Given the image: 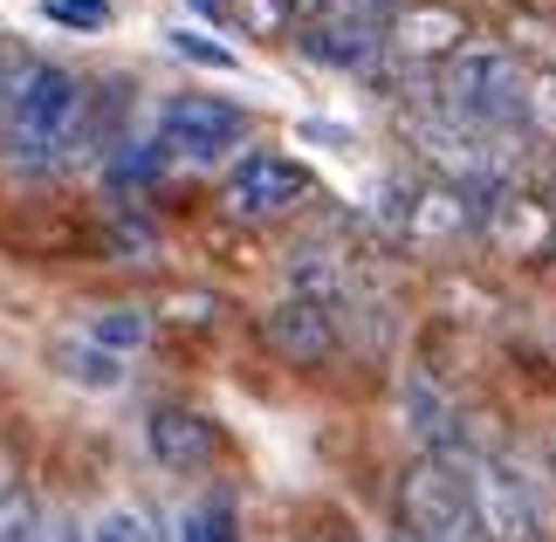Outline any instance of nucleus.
Instances as JSON below:
<instances>
[{
	"instance_id": "f257e3e1",
	"label": "nucleus",
	"mask_w": 556,
	"mask_h": 542,
	"mask_svg": "<svg viewBox=\"0 0 556 542\" xmlns=\"http://www.w3.org/2000/svg\"><path fill=\"white\" fill-rule=\"evenodd\" d=\"M90 138V97L62 62H21L0 83V151L14 172H62Z\"/></svg>"
},
{
	"instance_id": "f03ea898",
	"label": "nucleus",
	"mask_w": 556,
	"mask_h": 542,
	"mask_svg": "<svg viewBox=\"0 0 556 542\" xmlns=\"http://www.w3.org/2000/svg\"><path fill=\"white\" fill-rule=\"evenodd\" d=\"M433 103L454 124H467V131L481 138H502L516 131L522 111H529V83H522V62L502 49V41H467V49L440 70L433 83Z\"/></svg>"
},
{
	"instance_id": "7ed1b4c3",
	"label": "nucleus",
	"mask_w": 556,
	"mask_h": 542,
	"mask_svg": "<svg viewBox=\"0 0 556 542\" xmlns=\"http://www.w3.org/2000/svg\"><path fill=\"white\" fill-rule=\"evenodd\" d=\"M399 0H295V49L324 70L365 76L392 55Z\"/></svg>"
},
{
	"instance_id": "20e7f679",
	"label": "nucleus",
	"mask_w": 556,
	"mask_h": 542,
	"mask_svg": "<svg viewBox=\"0 0 556 542\" xmlns=\"http://www.w3.org/2000/svg\"><path fill=\"white\" fill-rule=\"evenodd\" d=\"M399 535L405 542H488L460 461L419 453V461L399 474Z\"/></svg>"
},
{
	"instance_id": "39448f33",
	"label": "nucleus",
	"mask_w": 556,
	"mask_h": 542,
	"mask_svg": "<svg viewBox=\"0 0 556 542\" xmlns=\"http://www.w3.org/2000/svg\"><path fill=\"white\" fill-rule=\"evenodd\" d=\"M467 488L481 508V535L488 542H543L549 529V494L536 481V467L516 453H467Z\"/></svg>"
},
{
	"instance_id": "423d86ee",
	"label": "nucleus",
	"mask_w": 556,
	"mask_h": 542,
	"mask_svg": "<svg viewBox=\"0 0 556 542\" xmlns=\"http://www.w3.org/2000/svg\"><path fill=\"white\" fill-rule=\"evenodd\" d=\"M248 138V111L241 103H227V97H173L159 111V144H165V159H186V165H213V159H227V151H241Z\"/></svg>"
},
{
	"instance_id": "0eeeda50",
	"label": "nucleus",
	"mask_w": 556,
	"mask_h": 542,
	"mask_svg": "<svg viewBox=\"0 0 556 542\" xmlns=\"http://www.w3.org/2000/svg\"><path fill=\"white\" fill-rule=\"evenodd\" d=\"M303 200H309V172L295 159H282V151H248L220 186V206L233 220H282Z\"/></svg>"
},
{
	"instance_id": "6e6552de",
	"label": "nucleus",
	"mask_w": 556,
	"mask_h": 542,
	"mask_svg": "<svg viewBox=\"0 0 556 542\" xmlns=\"http://www.w3.org/2000/svg\"><path fill=\"white\" fill-rule=\"evenodd\" d=\"M144 453H152L165 474H206L213 453H220V432L192 405H152L144 412Z\"/></svg>"
},
{
	"instance_id": "1a4fd4ad",
	"label": "nucleus",
	"mask_w": 556,
	"mask_h": 542,
	"mask_svg": "<svg viewBox=\"0 0 556 542\" xmlns=\"http://www.w3.org/2000/svg\"><path fill=\"white\" fill-rule=\"evenodd\" d=\"M262 337H268V351L289 357V364H324L337 351V310H330V302H316V295H295L289 289L262 316Z\"/></svg>"
},
{
	"instance_id": "9d476101",
	"label": "nucleus",
	"mask_w": 556,
	"mask_h": 542,
	"mask_svg": "<svg viewBox=\"0 0 556 542\" xmlns=\"http://www.w3.org/2000/svg\"><path fill=\"white\" fill-rule=\"evenodd\" d=\"M467 49V14L446 8V0H413V8H399L392 21V55L399 62H419V70H446Z\"/></svg>"
},
{
	"instance_id": "9b49d317",
	"label": "nucleus",
	"mask_w": 556,
	"mask_h": 542,
	"mask_svg": "<svg viewBox=\"0 0 556 542\" xmlns=\"http://www.w3.org/2000/svg\"><path fill=\"white\" fill-rule=\"evenodd\" d=\"M405 426L426 440V453H446V461H460L454 440H460V419H454V405H446L440 385H426L419 371L405 378Z\"/></svg>"
},
{
	"instance_id": "f8f14e48",
	"label": "nucleus",
	"mask_w": 556,
	"mask_h": 542,
	"mask_svg": "<svg viewBox=\"0 0 556 542\" xmlns=\"http://www.w3.org/2000/svg\"><path fill=\"white\" fill-rule=\"evenodd\" d=\"M173 542H241V508H233L227 488H206L192 494L173 522Z\"/></svg>"
},
{
	"instance_id": "ddd939ff",
	"label": "nucleus",
	"mask_w": 556,
	"mask_h": 542,
	"mask_svg": "<svg viewBox=\"0 0 556 542\" xmlns=\"http://www.w3.org/2000/svg\"><path fill=\"white\" fill-rule=\"evenodd\" d=\"M0 542H90V529L62 508H35V502H8L0 515Z\"/></svg>"
},
{
	"instance_id": "4468645a",
	"label": "nucleus",
	"mask_w": 556,
	"mask_h": 542,
	"mask_svg": "<svg viewBox=\"0 0 556 542\" xmlns=\"http://www.w3.org/2000/svg\"><path fill=\"white\" fill-rule=\"evenodd\" d=\"M83 337H90L97 351H117V357H131L138 343L152 337V316H144V310H97V316H90V330H83Z\"/></svg>"
},
{
	"instance_id": "2eb2a0df",
	"label": "nucleus",
	"mask_w": 556,
	"mask_h": 542,
	"mask_svg": "<svg viewBox=\"0 0 556 542\" xmlns=\"http://www.w3.org/2000/svg\"><path fill=\"white\" fill-rule=\"evenodd\" d=\"M90 542H165V535H159V522L138 502H117V508H103L90 522Z\"/></svg>"
},
{
	"instance_id": "dca6fc26",
	"label": "nucleus",
	"mask_w": 556,
	"mask_h": 542,
	"mask_svg": "<svg viewBox=\"0 0 556 542\" xmlns=\"http://www.w3.org/2000/svg\"><path fill=\"white\" fill-rule=\"evenodd\" d=\"M70 378L90 385V392H117V385H124V357L97 351V343H90V351H70Z\"/></svg>"
},
{
	"instance_id": "f3484780",
	"label": "nucleus",
	"mask_w": 556,
	"mask_h": 542,
	"mask_svg": "<svg viewBox=\"0 0 556 542\" xmlns=\"http://www.w3.org/2000/svg\"><path fill=\"white\" fill-rule=\"evenodd\" d=\"M165 41H173V55H186V62H200V70H241V55H233V49H220V41H213V35H200V28H173V35H165Z\"/></svg>"
},
{
	"instance_id": "a211bd4d",
	"label": "nucleus",
	"mask_w": 556,
	"mask_h": 542,
	"mask_svg": "<svg viewBox=\"0 0 556 542\" xmlns=\"http://www.w3.org/2000/svg\"><path fill=\"white\" fill-rule=\"evenodd\" d=\"M233 21L254 35H275V28H295V0H227Z\"/></svg>"
},
{
	"instance_id": "6ab92c4d",
	"label": "nucleus",
	"mask_w": 556,
	"mask_h": 542,
	"mask_svg": "<svg viewBox=\"0 0 556 542\" xmlns=\"http://www.w3.org/2000/svg\"><path fill=\"white\" fill-rule=\"evenodd\" d=\"M49 21L83 28V35H103L111 28V0H49Z\"/></svg>"
},
{
	"instance_id": "aec40b11",
	"label": "nucleus",
	"mask_w": 556,
	"mask_h": 542,
	"mask_svg": "<svg viewBox=\"0 0 556 542\" xmlns=\"http://www.w3.org/2000/svg\"><path fill=\"white\" fill-rule=\"evenodd\" d=\"M0 515H8V474H0Z\"/></svg>"
},
{
	"instance_id": "412c9836",
	"label": "nucleus",
	"mask_w": 556,
	"mask_h": 542,
	"mask_svg": "<svg viewBox=\"0 0 556 542\" xmlns=\"http://www.w3.org/2000/svg\"><path fill=\"white\" fill-rule=\"evenodd\" d=\"M384 542H405V535H384Z\"/></svg>"
},
{
	"instance_id": "4be33fe9",
	"label": "nucleus",
	"mask_w": 556,
	"mask_h": 542,
	"mask_svg": "<svg viewBox=\"0 0 556 542\" xmlns=\"http://www.w3.org/2000/svg\"><path fill=\"white\" fill-rule=\"evenodd\" d=\"M309 542H330V535H309Z\"/></svg>"
}]
</instances>
